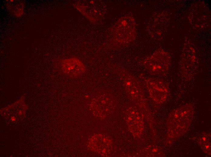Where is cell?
<instances>
[{
  "mask_svg": "<svg viewBox=\"0 0 211 157\" xmlns=\"http://www.w3.org/2000/svg\"><path fill=\"white\" fill-rule=\"evenodd\" d=\"M193 113V107L191 104L184 105L173 111L168 121L169 134L174 137L184 132L189 126Z\"/></svg>",
  "mask_w": 211,
  "mask_h": 157,
  "instance_id": "1",
  "label": "cell"
},
{
  "mask_svg": "<svg viewBox=\"0 0 211 157\" xmlns=\"http://www.w3.org/2000/svg\"><path fill=\"white\" fill-rule=\"evenodd\" d=\"M169 56L166 52L157 51L146 60V67L151 75H164L169 69Z\"/></svg>",
  "mask_w": 211,
  "mask_h": 157,
  "instance_id": "2",
  "label": "cell"
},
{
  "mask_svg": "<svg viewBox=\"0 0 211 157\" xmlns=\"http://www.w3.org/2000/svg\"><path fill=\"white\" fill-rule=\"evenodd\" d=\"M144 83L150 96L155 101L162 103L166 100L169 92L168 83L163 80L152 78H146Z\"/></svg>",
  "mask_w": 211,
  "mask_h": 157,
  "instance_id": "3",
  "label": "cell"
},
{
  "mask_svg": "<svg viewBox=\"0 0 211 157\" xmlns=\"http://www.w3.org/2000/svg\"><path fill=\"white\" fill-rule=\"evenodd\" d=\"M62 69L69 77L73 78L79 77L86 71L82 62L76 58H71L62 62Z\"/></svg>",
  "mask_w": 211,
  "mask_h": 157,
  "instance_id": "4",
  "label": "cell"
},
{
  "mask_svg": "<svg viewBox=\"0 0 211 157\" xmlns=\"http://www.w3.org/2000/svg\"><path fill=\"white\" fill-rule=\"evenodd\" d=\"M125 88L129 94L134 98H138L140 88L139 82L133 76L127 72H121L119 74Z\"/></svg>",
  "mask_w": 211,
  "mask_h": 157,
  "instance_id": "5",
  "label": "cell"
},
{
  "mask_svg": "<svg viewBox=\"0 0 211 157\" xmlns=\"http://www.w3.org/2000/svg\"><path fill=\"white\" fill-rule=\"evenodd\" d=\"M10 1L11 2H13L14 1H13V0H10Z\"/></svg>",
  "mask_w": 211,
  "mask_h": 157,
  "instance_id": "6",
  "label": "cell"
}]
</instances>
